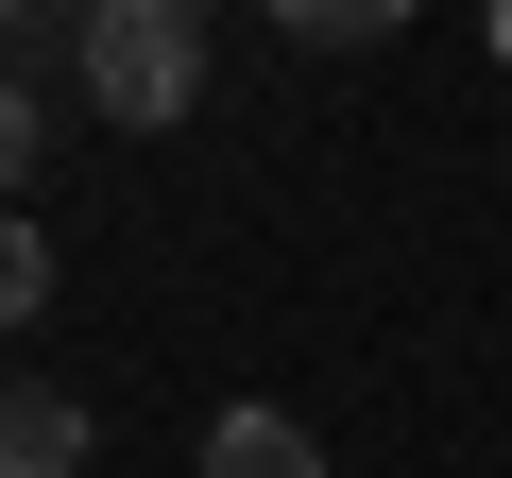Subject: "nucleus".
I'll use <instances>...</instances> for the list:
<instances>
[{
	"label": "nucleus",
	"instance_id": "nucleus-7",
	"mask_svg": "<svg viewBox=\"0 0 512 478\" xmlns=\"http://www.w3.org/2000/svg\"><path fill=\"white\" fill-rule=\"evenodd\" d=\"M495 69H512V0H495Z\"/></svg>",
	"mask_w": 512,
	"mask_h": 478
},
{
	"label": "nucleus",
	"instance_id": "nucleus-3",
	"mask_svg": "<svg viewBox=\"0 0 512 478\" xmlns=\"http://www.w3.org/2000/svg\"><path fill=\"white\" fill-rule=\"evenodd\" d=\"M188 478H325V444H308V427H291V410H222V427H205V461H188Z\"/></svg>",
	"mask_w": 512,
	"mask_h": 478
},
{
	"label": "nucleus",
	"instance_id": "nucleus-8",
	"mask_svg": "<svg viewBox=\"0 0 512 478\" xmlns=\"http://www.w3.org/2000/svg\"><path fill=\"white\" fill-rule=\"evenodd\" d=\"M18 18H35V0H0V35H18Z\"/></svg>",
	"mask_w": 512,
	"mask_h": 478
},
{
	"label": "nucleus",
	"instance_id": "nucleus-6",
	"mask_svg": "<svg viewBox=\"0 0 512 478\" xmlns=\"http://www.w3.org/2000/svg\"><path fill=\"white\" fill-rule=\"evenodd\" d=\"M18 171H35V86L0 69V205H18Z\"/></svg>",
	"mask_w": 512,
	"mask_h": 478
},
{
	"label": "nucleus",
	"instance_id": "nucleus-5",
	"mask_svg": "<svg viewBox=\"0 0 512 478\" xmlns=\"http://www.w3.org/2000/svg\"><path fill=\"white\" fill-rule=\"evenodd\" d=\"M35 308H52V239H35V222H18V205H0V342H18V325H35Z\"/></svg>",
	"mask_w": 512,
	"mask_h": 478
},
{
	"label": "nucleus",
	"instance_id": "nucleus-1",
	"mask_svg": "<svg viewBox=\"0 0 512 478\" xmlns=\"http://www.w3.org/2000/svg\"><path fill=\"white\" fill-rule=\"evenodd\" d=\"M86 103L120 137L188 120L205 103V0H86Z\"/></svg>",
	"mask_w": 512,
	"mask_h": 478
},
{
	"label": "nucleus",
	"instance_id": "nucleus-2",
	"mask_svg": "<svg viewBox=\"0 0 512 478\" xmlns=\"http://www.w3.org/2000/svg\"><path fill=\"white\" fill-rule=\"evenodd\" d=\"M69 461H86V393L0 376V478H69Z\"/></svg>",
	"mask_w": 512,
	"mask_h": 478
},
{
	"label": "nucleus",
	"instance_id": "nucleus-4",
	"mask_svg": "<svg viewBox=\"0 0 512 478\" xmlns=\"http://www.w3.org/2000/svg\"><path fill=\"white\" fill-rule=\"evenodd\" d=\"M410 18V0H274V35H308V52H376Z\"/></svg>",
	"mask_w": 512,
	"mask_h": 478
}]
</instances>
